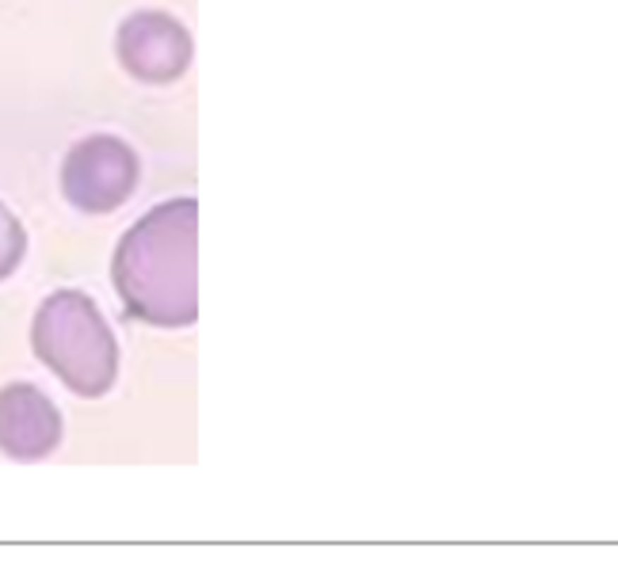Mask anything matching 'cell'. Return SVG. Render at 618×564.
<instances>
[{
  "label": "cell",
  "instance_id": "7a4b0ae2",
  "mask_svg": "<svg viewBox=\"0 0 618 564\" xmlns=\"http://www.w3.org/2000/svg\"><path fill=\"white\" fill-rule=\"evenodd\" d=\"M31 343L77 397H103L119 378V343L99 305L80 290H58L46 298L35 313Z\"/></svg>",
  "mask_w": 618,
  "mask_h": 564
},
{
  "label": "cell",
  "instance_id": "8992f818",
  "mask_svg": "<svg viewBox=\"0 0 618 564\" xmlns=\"http://www.w3.org/2000/svg\"><path fill=\"white\" fill-rule=\"evenodd\" d=\"M27 256V233L16 221V214L0 202V278H8Z\"/></svg>",
  "mask_w": 618,
  "mask_h": 564
},
{
  "label": "cell",
  "instance_id": "5b68a950",
  "mask_svg": "<svg viewBox=\"0 0 618 564\" xmlns=\"http://www.w3.org/2000/svg\"><path fill=\"white\" fill-rule=\"evenodd\" d=\"M61 446V416L42 389H0V450L16 462H42Z\"/></svg>",
  "mask_w": 618,
  "mask_h": 564
},
{
  "label": "cell",
  "instance_id": "277c9868",
  "mask_svg": "<svg viewBox=\"0 0 618 564\" xmlns=\"http://www.w3.org/2000/svg\"><path fill=\"white\" fill-rule=\"evenodd\" d=\"M115 50L123 69L145 84H172L191 65V35L180 20L164 12H134L119 27Z\"/></svg>",
  "mask_w": 618,
  "mask_h": 564
},
{
  "label": "cell",
  "instance_id": "3957f363",
  "mask_svg": "<svg viewBox=\"0 0 618 564\" xmlns=\"http://www.w3.org/2000/svg\"><path fill=\"white\" fill-rule=\"evenodd\" d=\"M138 176H142V164L126 141L92 134L65 153L61 191L84 214H111L134 195Z\"/></svg>",
  "mask_w": 618,
  "mask_h": 564
},
{
  "label": "cell",
  "instance_id": "6da1fadb",
  "mask_svg": "<svg viewBox=\"0 0 618 564\" xmlns=\"http://www.w3.org/2000/svg\"><path fill=\"white\" fill-rule=\"evenodd\" d=\"M199 240V202L172 199L149 210L119 240L111 278L134 321L157 328H187L199 317V278L195 248Z\"/></svg>",
  "mask_w": 618,
  "mask_h": 564
}]
</instances>
